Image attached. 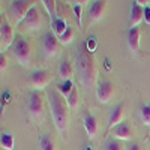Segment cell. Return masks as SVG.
Segmentation results:
<instances>
[{
    "label": "cell",
    "mask_w": 150,
    "mask_h": 150,
    "mask_svg": "<svg viewBox=\"0 0 150 150\" xmlns=\"http://www.w3.org/2000/svg\"><path fill=\"white\" fill-rule=\"evenodd\" d=\"M77 68L80 74V80L86 89H92L98 78V66L93 53L87 48L86 42H81L78 45L77 53Z\"/></svg>",
    "instance_id": "obj_1"
},
{
    "label": "cell",
    "mask_w": 150,
    "mask_h": 150,
    "mask_svg": "<svg viewBox=\"0 0 150 150\" xmlns=\"http://www.w3.org/2000/svg\"><path fill=\"white\" fill-rule=\"evenodd\" d=\"M47 98H48V105H50V111H51L54 126L63 135L69 125V110H71L66 102V98L62 96L57 89L47 90Z\"/></svg>",
    "instance_id": "obj_2"
},
{
    "label": "cell",
    "mask_w": 150,
    "mask_h": 150,
    "mask_svg": "<svg viewBox=\"0 0 150 150\" xmlns=\"http://www.w3.org/2000/svg\"><path fill=\"white\" fill-rule=\"evenodd\" d=\"M11 48H12V54L15 56L17 62L21 66H24V68L30 66V63H32V45L26 38L17 36Z\"/></svg>",
    "instance_id": "obj_3"
},
{
    "label": "cell",
    "mask_w": 150,
    "mask_h": 150,
    "mask_svg": "<svg viewBox=\"0 0 150 150\" xmlns=\"http://www.w3.org/2000/svg\"><path fill=\"white\" fill-rule=\"evenodd\" d=\"M35 6H36V2H32V0H15L8 8L9 18L15 23V26H18Z\"/></svg>",
    "instance_id": "obj_4"
},
{
    "label": "cell",
    "mask_w": 150,
    "mask_h": 150,
    "mask_svg": "<svg viewBox=\"0 0 150 150\" xmlns=\"http://www.w3.org/2000/svg\"><path fill=\"white\" fill-rule=\"evenodd\" d=\"M14 41L15 39H14V29H12V24L9 23L8 15L2 14L0 15V50H2V53L12 47Z\"/></svg>",
    "instance_id": "obj_5"
},
{
    "label": "cell",
    "mask_w": 150,
    "mask_h": 150,
    "mask_svg": "<svg viewBox=\"0 0 150 150\" xmlns=\"http://www.w3.org/2000/svg\"><path fill=\"white\" fill-rule=\"evenodd\" d=\"M21 32H35V30H39L42 27V17H41V12L38 9V6L32 8V11L26 15L18 26H17Z\"/></svg>",
    "instance_id": "obj_6"
},
{
    "label": "cell",
    "mask_w": 150,
    "mask_h": 150,
    "mask_svg": "<svg viewBox=\"0 0 150 150\" xmlns=\"http://www.w3.org/2000/svg\"><path fill=\"white\" fill-rule=\"evenodd\" d=\"M44 95L38 90H33L27 98V110L35 119H41L44 114Z\"/></svg>",
    "instance_id": "obj_7"
},
{
    "label": "cell",
    "mask_w": 150,
    "mask_h": 150,
    "mask_svg": "<svg viewBox=\"0 0 150 150\" xmlns=\"http://www.w3.org/2000/svg\"><path fill=\"white\" fill-rule=\"evenodd\" d=\"M60 42H59V38L51 33V32H47L44 36H42V51H44V56L47 59L50 57H54L59 54L60 51Z\"/></svg>",
    "instance_id": "obj_8"
},
{
    "label": "cell",
    "mask_w": 150,
    "mask_h": 150,
    "mask_svg": "<svg viewBox=\"0 0 150 150\" xmlns=\"http://www.w3.org/2000/svg\"><path fill=\"white\" fill-rule=\"evenodd\" d=\"M50 81H51V74L47 69H38L30 74V86L38 92L44 90L50 84Z\"/></svg>",
    "instance_id": "obj_9"
},
{
    "label": "cell",
    "mask_w": 150,
    "mask_h": 150,
    "mask_svg": "<svg viewBox=\"0 0 150 150\" xmlns=\"http://www.w3.org/2000/svg\"><path fill=\"white\" fill-rule=\"evenodd\" d=\"M114 96V84L111 81H99L96 86V99L101 104H108Z\"/></svg>",
    "instance_id": "obj_10"
},
{
    "label": "cell",
    "mask_w": 150,
    "mask_h": 150,
    "mask_svg": "<svg viewBox=\"0 0 150 150\" xmlns=\"http://www.w3.org/2000/svg\"><path fill=\"white\" fill-rule=\"evenodd\" d=\"M81 120H83V126H84L87 135H89V138L90 140L96 138V135L99 134V123H98L96 117L90 111H84L81 116Z\"/></svg>",
    "instance_id": "obj_11"
},
{
    "label": "cell",
    "mask_w": 150,
    "mask_h": 150,
    "mask_svg": "<svg viewBox=\"0 0 150 150\" xmlns=\"http://www.w3.org/2000/svg\"><path fill=\"white\" fill-rule=\"evenodd\" d=\"M111 135L114 137L116 140H119V141H129V140H132V137H134V129H132V126L129 123L123 122V123L117 125L116 128L111 129Z\"/></svg>",
    "instance_id": "obj_12"
},
{
    "label": "cell",
    "mask_w": 150,
    "mask_h": 150,
    "mask_svg": "<svg viewBox=\"0 0 150 150\" xmlns=\"http://www.w3.org/2000/svg\"><path fill=\"white\" fill-rule=\"evenodd\" d=\"M108 2L105 0H95L92 2V5L89 6V17L92 21H99L102 20V17L105 15V11H107V5Z\"/></svg>",
    "instance_id": "obj_13"
},
{
    "label": "cell",
    "mask_w": 150,
    "mask_h": 150,
    "mask_svg": "<svg viewBox=\"0 0 150 150\" xmlns=\"http://www.w3.org/2000/svg\"><path fill=\"white\" fill-rule=\"evenodd\" d=\"M125 116H126V112H125V104H119L112 108L111 114H110V119H108V129L111 131L112 128H116L117 125L123 123L125 122Z\"/></svg>",
    "instance_id": "obj_14"
},
{
    "label": "cell",
    "mask_w": 150,
    "mask_h": 150,
    "mask_svg": "<svg viewBox=\"0 0 150 150\" xmlns=\"http://www.w3.org/2000/svg\"><path fill=\"white\" fill-rule=\"evenodd\" d=\"M144 21V8H141L140 5H137L135 2H132L131 11H129V24L131 27H138L140 23Z\"/></svg>",
    "instance_id": "obj_15"
},
{
    "label": "cell",
    "mask_w": 150,
    "mask_h": 150,
    "mask_svg": "<svg viewBox=\"0 0 150 150\" xmlns=\"http://www.w3.org/2000/svg\"><path fill=\"white\" fill-rule=\"evenodd\" d=\"M141 44V30L138 27H131L128 32V47L132 53H137L140 50Z\"/></svg>",
    "instance_id": "obj_16"
},
{
    "label": "cell",
    "mask_w": 150,
    "mask_h": 150,
    "mask_svg": "<svg viewBox=\"0 0 150 150\" xmlns=\"http://www.w3.org/2000/svg\"><path fill=\"white\" fill-rule=\"evenodd\" d=\"M74 72H75V68H74V65H72L71 60H63V62L59 65V77L63 80V81L72 80Z\"/></svg>",
    "instance_id": "obj_17"
},
{
    "label": "cell",
    "mask_w": 150,
    "mask_h": 150,
    "mask_svg": "<svg viewBox=\"0 0 150 150\" xmlns=\"http://www.w3.org/2000/svg\"><path fill=\"white\" fill-rule=\"evenodd\" d=\"M0 146L3 150H14L15 149V138L11 132H2L0 135Z\"/></svg>",
    "instance_id": "obj_18"
},
{
    "label": "cell",
    "mask_w": 150,
    "mask_h": 150,
    "mask_svg": "<svg viewBox=\"0 0 150 150\" xmlns=\"http://www.w3.org/2000/svg\"><path fill=\"white\" fill-rule=\"evenodd\" d=\"M51 27H53V33H54L57 38H60L62 35L66 32V29H68L69 26H68L66 21L62 18V17H57L54 21H51Z\"/></svg>",
    "instance_id": "obj_19"
},
{
    "label": "cell",
    "mask_w": 150,
    "mask_h": 150,
    "mask_svg": "<svg viewBox=\"0 0 150 150\" xmlns=\"http://www.w3.org/2000/svg\"><path fill=\"white\" fill-rule=\"evenodd\" d=\"M41 3L44 5V8H45V11H47V14H48L50 20L54 21V20L59 17V15H57V6H56V2H54V0H42Z\"/></svg>",
    "instance_id": "obj_20"
},
{
    "label": "cell",
    "mask_w": 150,
    "mask_h": 150,
    "mask_svg": "<svg viewBox=\"0 0 150 150\" xmlns=\"http://www.w3.org/2000/svg\"><path fill=\"white\" fill-rule=\"evenodd\" d=\"M66 102H68V105H69L71 110H75V108L78 107V104H80V92H78V87L77 86H74L71 95L66 98Z\"/></svg>",
    "instance_id": "obj_21"
},
{
    "label": "cell",
    "mask_w": 150,
    "mask_h": 150,
    "mask_svg": "<svg viewBox=\"0 0 150 150\" xmlns=\"http://www.w3.org/2000/svg\"><path fill=\"white\" fill-rule=\"evenodd\" d=\"M56 89L59 90V93H60L62 96H63V98H68V96L71 95L72 89H74V83H72V80L62 81V83H59V84H57Z\"/></svg>",
    "instance_id": "obj_22"
},
{
    "label": "cell",
    "mask_w": 150,
    "mask_h": 150,
    "mask_svg": "<svg viewBox=\"0 0 150 150\" xmlns=\"http://www.w3.org/2000/svg\"><path fill=\"white\" fill-rule=\"evenodd\" d=\"M86 2H72V9H74V14L75 18H77V24L78 27H83V6Z\"/></svg>",
    "instance_id": "obj_23"
},
{
    "label": "cell",
    "mask_w": 150,
    "mask_h": 150,
    "mask_svg": "<svg viewBox=\"0 0 150 150\" xmlns=\"http://www.w3.org/2000/svg\"><path fill=\"white\" fill-rule=\"evenodd\" d=\"M74 38H75V32H74V29L69 26V27L66 29V32L59 38V42H60L62 45H68V44H71V42L74 41Z\"/></svg>",
    "instance_id": "obj_24"
},
{
    "label": "cell",
    "mask_w": 150,
    "mask_h": 150,
    "mask_svg": "<svg viewBox=\"0 0 150 150\" xmlns=\"http://www.w3.org/2000/svg\"><path fill=\"white\" fill-rule=\"evenodd\" d=\"M39 147H41V150H56L54 141L48 135H42L39 138Z\"/></svg>",
    "instance_id": "obj_25"
},
{
    "label": "cell",
    "mask_w": 150,
    "mask_h": 150,
    "mask_svg": "<svg viewBox=\"0 0 150 150\" xmlns=\"http://www.w3.org/2000/svg\"><path fill=\"white\" fill-rule=\"evenodd\" d=\"M140 117H141V122L146 125V126H150V104H144L141 107Z\"/></svg>",
    "instance_id": "obj_26"
},
{
    "label": "cell",
    "mask_w": 150,
    "mask_h": 150,
    "mask_svg": "<svg viewBox=\"0 0 150 150\" xmlns=\"http://www.w3.org/2000/svg\"><path fill=\"white\" fill-rule=\"evenodd\" d=\"M104 150H126L123 147V144H122V141H119V140H108V141H105V144H104Z\"/></svg>",
    "instance_id": "obj_27"
},
{
    "label": "cell",
    "mask_w": 150,
    "mask_h": 150,
    "mask_svg": "<svg viewBox=\"0 0 150 150\" xmlns=\"http://www.w3.org/2000/svg\"><path fill=\"white\" fill-rule=\"evenodd\" d=\"M8 68V57L5 56V53H2V56H0V71H2V74L6 71Z\"/></svg>",
    "instance_id": "obj_28"
},
{
    "label": "cell",
    "mask_w": 150,
    "mask_h": 150,
    "mask_svg": "<svg viewBox=\"0 0 150 150\" xmlns=\"http://www.w3.org/2000/svg\"><path fill=\"white\" fill-rule=\"evenodd\" d=\"M87 48L90 50V51L93 53L95 51V48H96V41H95V38H90V39H87Z\"/></svg>",
    "instance_id": "obj_29"
},
{
    "label": "cell",
    "mask_w": 150,
    "mask_h": 150,
    "mask_svg": "<svg viewBox=\"0 0 150 150\" xmlns=\"http://www.w3.org/2000/svg\"><path fill=\"white\" fill-rule=\"evenodd\" d=\"M144 23L150 26V5L144 8Z\"/></svg>",
    "instance_id": "obj_30"
},
{
    "label": "cell",
    "mask_w": 150,
    "mask_h": 150,
    "mask_svg": "<svg viewBox=\"0 0 150 150\" xmlns=\"http://www.w3.org/2000/svg\"><path fill=\"white\" fill-rule=\"evenodd\" d=\"M126 150H143V147L138 143H131L129 146H126Z\"/></svg>",
    "instance_id": "obj_31"
},
{
    "label": "cell",
    "mask_w": 150,
    "mask_h": 150,
    "mask_svg": "<svg viewBox=\"0 0 150 150\" xmlns=\"http://www.w3.org/2000/svg\"><path fill=\"white\" fill-rule=\"evenodd\" d=\"M87 150H92V149H90V147H87Z\"/></svg>",
    "instance_id": "obj_32"
},
{
    "label": "cell",
    "mask_w": 150,
    "mask_h": 150,
    "mask_svg": "<svg viewBox=\"0 0 150 150\" xmlns=\"http://www.w3.org/2000/svg\"><path fill=\"white\" fill-rule=\"evenodd\" d=\"M149 150H150V146H149Z\"/></svg>",
    "instance_id": "obj_33"
}]
</instances>
